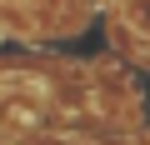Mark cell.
<instances>
[{
	"mask_svg": "<svg viewBox=\"0 0 150 145\" xmlns=\"http://www.w3.org/2000/svg\"><path fill=\"white\" fill-rule=\"evenodd\" d=\"M105 40L120 50L125 65H135V70L145 65V35H140V30H130V25H120L115 15H105Z\"/></svg>",
	"mask_w": 150,
	"mask_h": 145,
	"instance_id": "obj_1",
	"label": "cell"
},
{
	"mask_svg": "<svg viewBox=\"0 0 150 145\" xmlns=\"http://www.w3.org/2000/svg\"><path fill=\"white\" fill-rule=\"evenodd\" d=\"M5 145H35V140H5Z\"/></svg>",
	"mask_w": 150,
	"mask_h": 145,
	"instance_id": "obj_2",
	"label": "cell"
}]
</instances>
